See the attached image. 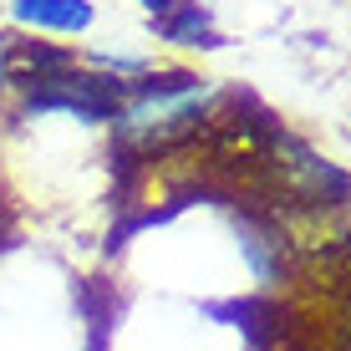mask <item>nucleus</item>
I'll return each instance as SVG.
<instances>
[{
    "label": "nucleus",
    "instance_id": "nucleus-4",
    "mask_svg": "<svg viewBox=\"0 0 351 351\" xmlns=\"http://www.w3.org/2000/svg\"><path fill=\"white\" fill-rule=\"evenodd\" d=\"M16 92V36L0 31V102Z\"/></svg>",
    "mask_w": 351,
    "mask_h": 351
},
{
    "label": "nucleus",
    "instance_id": "nucleus-3",
    "mask_svg": "<svg viewBox=\"0 0 351 351\" xmlns=\"http://www.w3.org/2000/svg\"><path fill=\"white\" fill-rule=\"evenodd\" d=\"M158 36L173 46H219V31L209 26V10L199 0H173L158 16Z\"/></svg>",
    "mask_w": 351,
    "mask_h": 351
},
{
    "label": "nucleus",
    "instance_id": "nucleus-5",
    "mask_svg": "<svg viewBox=\"0 0 351 351\" xmlns=\"http://www.w3.org/2000/svg\"><path fill=\"white\" fill-rule=\"evenodd\" d=\"M138 5H143V10H153V16H163V10L173 5V0H138Z\"/></svg>",
    "mask_w": 351,
    "mask_h": 351
},
{
    "label": "nucleus",
    "instance_id": "nucleus-1",
    "mask_svg": "<svg viewBox=\"0 0 351 351\" xmlns=\"http://www.w3.org/2000/svg\"><path fill=\"white\" fill-rule=\"evenodd\" d=\"M219 102V87L199 71H143L128 77L123 102L112 112L117 153L123 158H158L184 148L209 123V107Z\"/></svg>",
    "mask_w": 351,
    "mask_h": 351
},
{
    "label": "nucleus",
    "instance_id": "nucleus-2",
    "mask_svg": "<svg viewBox=\"0 0 351 351\" xmlns=\"http://www.w3.org/2000/svg\"><path fill=\"white\" fill-rule=\"evenodd\" d=\"M10 21L31 31H56V36H82L97 21L92 0H10Z\"/></svg>",
    "mask_w": 351,
    "mask_h": 351
}]
</instances>
